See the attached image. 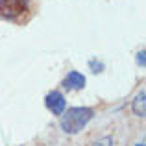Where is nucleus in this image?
<instances>
[{"label": "nucleus", "instance_id": "nucleus-1", "mask_svg": "<svg viewBox=\"0 0 146 146\" xmlns=\"http://www.w3.org/2000/svg\"><path fill=\"white\" fill-rule=\"evenodd\" d=\"M94 111L91 107H70V109L61 113V129L65 133H78L89 124V120L93 118Z\"/></svg>", "mask_w": 146, "mask_h": 146}, {"label": "nucleus", "instance_id": "nucleus-3", "mask_svg": "<svg viewBox=\"0 0 146 146\" xmlns=\"http://www.w3.org/2000/svg\"><path fill=\"white\" fill-rule=\"evenodd\" d=\"M44 104H46V107L54 115H57V117H61V113L65 111V96L59 93V91L48 93L46 98H44Z\"/></svg>", "mask_w": 146, "mask_h": 146}, {"label": "nucleus", "instance_id": "nucleus-2", "mask_svg": "<svg viewBox=\"0 0 146 146\" xmlns=\"http://www.w3.org/2000/svg\"><path fill=\"white\" fill-rule=\"evenodd\" d=\"M0 17L15 24L28 22L32 17L30 0H0Z\"/></svg>", "mask_w": 146, "mask_h": 146}, {"label": "nucleus", "instance_id": "nucleus-5", "mask_svg": "<svg viewBox=\"0 0 146 146\" xmlns=\"http://www.w3.org/2000/svg\"><path fill=\"white\" fill-rule=\"evenodd\" d=\"M131 107H133V113H135L137 117L143 118L144 115H146V91H144V89H141V93L135 96Z\"/></svg>", "mask_w": 146, "mask_h": 146}, {"label": "nucleus", "instance_id": "nucleus-4", "mask_svg": "<svg viewBox=\"0 0 146 146\" xmlns=\"http://www.w3.org/2000/svg\"><path fill=\"white\" fill-rule=\"evenodd\" d=\"M63 87L68 91H78V89H83L85 87V76L80 74V72L72 70L67 74V78L63 80Z\"/></svg>", "mask_w": 146, "mask_h": 146}, {"label": "nucleus", "instance_id": "nucleus-6", "mask_svg": "<svg viewBox=\"0 0 146 146\" xmlns=\"http://www.w3.org/2000/svg\"><path fill=\"white\" fill-rule=\"evenodd\" d=\"M137 63H139V65H143V67H144V50H143V52H139V54H137Z\"/></svg>", "mask_w": 146, "mask_h": 146}]
</instances>
